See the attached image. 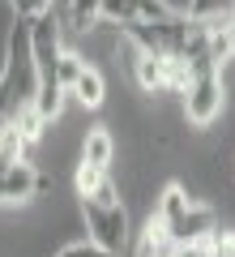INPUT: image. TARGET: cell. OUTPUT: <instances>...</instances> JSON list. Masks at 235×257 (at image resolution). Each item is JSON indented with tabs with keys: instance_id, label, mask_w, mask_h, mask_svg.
<instances>
[{
	"instance_id": "cell-1",
	"label": "cell",
	"mask_w": 235,
	"mask_h": 257,
	"mask_svg": "<svg viewBox=\"0 0 235 257\" xmlns=\"http://www.w3.org/2000/svg\"><path fill=\"white\" fill-rule=\"evenodd\" d=\"M39 94V69L35 56H30V22L22 18L9 30V43H5V69H0V128L13 124L22 111L35 103Z\"/></svg>"
},
{
	"instance_id": "cell-2",
	"label": "cell",
	"mask_w": 235,
	"mask_h": 257,
	"mask_svg": "<svg viewBox=\"0 0 235 257\" xmlns=\"http://www.w3.org/2000/svg\"><path fill=\"white\" fill-rule=\"evenodd\" d=\"M150 219H154V227L163 231L175 248H184V244H205V240L218 231V214L209 210L205 202L188 197L180 184H167V189H163L158 210H154Z\"/></svg>"
},
{
	"instance_id": "cell-3",
	"label": "cell",
	"mask_w": 235,
	"mask_h": 257,
	"mask_svg": "<svg viewBox=\"0 0 235 257\" xmlns=\"http://www.w3.org/2000/svg\"><path fill=\"white\" fill-rule=\"evenodd\" d=\"M82 219H86V231H90V244L107 248L111 257L128 244V210L116 197V184L111 180H103L94 193L82 197Z\"/></svg>"
},
{
	"instance_id": "cell-4",
	"label": "cell",
	"mask_w": 235,
	"mask_h": 257,
	"mask_svg": "<svg viewBox=\"0 0 235 257\" xmlns=\"http://www.w3.org/2000/svg\"><path fill=\"white\" fill-rule=\"evenodd\" d=\"M222 103H226L222 69H218V64H201V69H192L188 86H184V116H188L197 128H205V124H214V120L222 116Z\"/></svg>"
},
{
	"instance_id": "cell-5",
	"label": "cell",
	"mask_w": 235,
	"mask_h": 257,
	"mask_svg": "<svg viewBox=\"0 0 235 257\" xmlns=\"http://www.w3.org/2000/svg\"><path fill=\"white\" fill-rule=\"evenodd\" d=\"M171 5L167 0H103L99 5V22L107 26H128V22H158L171 18Z\"/></svg>"
},
{
	"instance_id": "cell-6",
	"label": "cell",
	"mask_w": 235,
	"mask_h": 257,
	"mask_svg": "<svg viewBox=\"0 0 235 257\" xmlns=\"http://www.w3.org/2000/svg\"><path fill=\"white\" fill-rule=\"evenodd\" d=\"M43 189V176L26 163V159H9L0 163V202H26Z\"/></svg>"
},
{
	"instance_id": "cell-7",
	"label": "cell",
	"mask_w": 235,
	"mask_h": 257,
	"mask_svg": "<svg viewBox=\"0 0 235 257\" xmlns=\"http://www.w3.org/2000/svg\"><path fill=\"white\" fill-rule=\"evenodd\" d=\"M69 94L82 103V107H99L103 94H107V82H103V73L94 69V64H82L77 77H73V86H69Z\"/></svg>"
},
{
	"instance_id": "cell-8",
	"label": "cell",
	"mask_w": 235,
	"mask_h": 257,
	"mask_svg": "<svg viewBox=\"0 0 235 257\" xmlns=\"http://www.w3.org/2000/svg\"><path fill=\"white\" fill-rule=\"evenodd\" d=\"M111 159H116V142H111L107 128H94V133H86V142H82V163L94 167V172H107Z\"/></svg>"
},
{
	"instance_id": "cell-9",
	"label": "cell",
	"mask_w": 235,
	"mask_h": 257,
	"mask_svg": "<svg viewBox=\"0 0 235 257\" xmlns=\"http://www.w3.org/2000/svg\"><path fill=\"white\" fill-rule=\"evenodd\" d=\"M231 5H235V0H188V18H192V22H205V26H214V22H226Z\"/></svg>"
},
{
	"instance_id": "cell-10",
	"label": "cell",
	"mask_w": 235,
	"mask_h": 257,
	"mask_svg": "<svg viewBox=\"0 0 235 257\" xmlns=\"http://www.w3.org/2000/svg\"><path fill=\"white\" fill-rule=\"evenodd\" d=\"M171 240L163 236V231L154 227V219H150V227H145V236H141V244H137V257H171Z\"/></svg>"
},
{
	"instance_id": "cell-11",
	"label": "cell",
	"mask_w": 235,
	"mask_h": 257,
	"mask_svg": "<svg viewBox=\"0 0 235 257\" xmlns=\"http://www.w3.org/2000/svg\"><path fill=\"white\" fill-rule=\"evenodd\" d=\"M99 5L103 0H69V18L77 30H90L94 22H99Z\"/></svg>"
},
{
	"instance_id": "cell-12",
	"label": "cell",
	"mask_w": 235,
	"mask_h": 257,
	"mask_svg": "<svg viewBox=\"0 0 235 257\" xmlns=\"http://www.w3.org/2000/svg\"><path fill=\"white\" fill-rule=\"evenodd\" d=\"M13 9H18V18H39V13H47L56 5V0H9Z\"/></svg>"
},
{
	"instance_id": "cell-13",
	"label": "cell",
	"mask_w": 235,
	"mask_h": 257,
	"mask_svg": "<svg viewBox=\"0 0 235 257\" xmlns=\"http://www.w3.org/2000/svg\"><path fill=\"white\" fill-rule=\"evenodd\" d=\"M56 257H111L107 248H99V244H90V240H82V244H69V248H60Z\"/></svg>"
},
{
	"instance_id": "cell-14",
	"label": "cell",
	"mask_w": 235,
	"mask_h": 257,
	"mask_svg": "<svg viewBox=\"0 0 235 257\" xmlns=\"http://www.w3.org/2000/svg\"><path fill=\"white\" fill-rule=\"evenodd\" d=\"M222 30H226V35H231V39H235V5H231V13H226V22H222Z\"/></svg>"
}]
</instances>
